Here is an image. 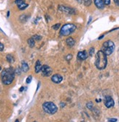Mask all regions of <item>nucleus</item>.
Returning <instances> with one entry per match:
<instances>
[{
	"instance_id": "dca6fc26",
	"label": "nucleus",
	"mask_w": 119,
	"mask_h": 122,
	"mask_svg": "<svg viewBox=\"0 0 119 122\" xmlns=\"http://www.w3.org/2000/svg\"><path fill=\"white\" fill-rule=\"evenodd\" d=\"M27 42H28V44H29V47H31V48H33L35 46V40L32 37L29 38Z\"/></svg>"
},
{
	"instance_id": "1a4fd4ad",
	"label": "nucleus",
	"mask_w": 119,
	"mask_h": 122,
	"mask_svg": "<svg viewBox=\"0 0 119 122\" xmlns=\"http://www.w3.org/2000/svg\"><path fill=\"white\" fill-rule=\"evenodd\" d=\"M63 77L59 74H55L51 77V81L55 83H59L62 81Z\"/></svg>"
},
{
	"instance_id": "4468645a",
	"label": "nucleus",
	"mask_w": 119,
	"mask_h": 122,
	"mask_svg": "<svg viewBox=\"0 0 119 122\" xmlns=\"http://www.w3.org/2000/svg\"><path fill=\"white\" fill-rule=\"evenodd\" d=\"M66 42H67V46H69V47H72V46H74V43H75V41L73 40V38H72V37H69V38H67V40H66Z\"/></svg>"
},
{
	"instance_id": "9d476101",
	"label": "nucleus",
	"mask_w": 119,
	"mask_h": 122,
	"mask_svg": "<svg viewBox=\"0 0 119 122\" xmlns=\"http://www.w3.org/2000/svg\"><path fill=\"white\" fill-rule=\"evenodd\" d=\"M78 59H80V60H85L88 58V53L85 51H80L78 53Z\"/></svg>"
},
{
	"instance_id": "a878e982",
	"label": "nucleus",
	"mask_w": 119,
	"mask_h": 122,
	"mask_svg": "<svg viewBox=\"0 0 119 122\" xmlns=\"http://www.w3.org/2000/svg\"><path fill=\"white\" fill-rule=\"evenodd\" d=\"M104 5H110V0H104Z\"/></svg>"
},
{
	"instance_id": "72a5a7b5",
	"label": "nucleus",
	"mask_w": 119,
	"mask_h": 122,
	"mask_svg": "<svg viewBox=\"0 0 119 122\" xmlns=\"http://www.w3.org/2000/svg\"><path fill=\"white\" fill-rule=\"evenodd\" d=\"M34 122H36V121H34Z\"/></svg>"
},
{
	"instance_id": "393cba45",
	"label": "nucleus",
	"mask_w": 119,
	"mask_h": 122,
	"mask_svg": "<svg viewBox=\"0 0 119 122\" xmlns=\"http://www.w3.org/2000/svg\"><path fill=\"white\" fill-rule=\"evenodd\" d=\"M4 48H5L4 45H3L2 42H0V51H2L4 50Z\"/></svg>"
},
{
	"instance_id": "c85d7f7f",
	"label": "nucleus",
	"mask_w": 119,
	"mask_h": 122,
	"mask_svg": "<svg viewBox=\"0 0 119 122\" xmlns=\"http://www.w3.org/2000/svg\"><path fill=\"white\" fill-rule=\"evenodd\" d=\"M114 2H115V3L116 5L119 6V0H114Z\"/></svg>"
},
{
	"instance_id": "cd10ccee",
	"label": "nucleus",
	"mask_w": 119,
	"mask_h": 122,
	"mask_svg": "<svg viewBox=\"0 0 119 122\" xmlns=\"http://www.w3.org/2000/svg\"><path fill=\"white\" fill-rule=\"evenodd\" d=\"M15 73H17L18 75H20V69H19V68H17V69L15 70Z\"/></svg>"
},
{
	"instance_id": "a211bd4d",
	"label": "nucleus",
	"mask_w": 119,
	"mask_h": 122,
	"mask_svg": "<svg viewBox=\"0 0 119 122\" xmlns=\"http://www.w3.org/2000/svg\"><path fill=\"white\" fill-rule=\"evenodd\" d=\"M83 2L85 6H89V5H91L92 1L91 0H83Z\"/></svg>"
},
{
	"instance_id": "f03ea898",
	"label": "nucleus",
	"mask_w": 119,
	"mask_h": 122,
	"mask_svg": "<svg viewBox=\"0 0 119 122\" xmlns=\"http://www.w3.org/2000/svg\"><path fill=\"white\" fill-rule=\"evenodd\" d=\"M107 64V56L102 51H99L97 52L95 60V65L97 69L104 70Z\"/></svg>"
},
{
	"instance_id": "bb28decb",
	"label": "nucleus",
	"mask_w": 119,
	"mask_h": 122,
	"mask_svg": "<svg viewBox=\"0 0 119 122\" xmlns=\"http://www.w3.org/2000/svg\"><path fill=\"white\" fill-rule=\"evenodd\" d=\"M108 121L109 122H116L117 119L116 118H109L108 119Z\"/></svg>"
},
{
	"instance_id": "7ed1b4c3",
	"label": "nucleus",
	"mask_w": 119,
	"mask_h": 122,
	"mask_svg": "<svg viewBox=\"0 0 119 122\" xmlns=\"http://www.w3.org/2000/svg\"><path fill=\"white\" fill-rule=\"evenodd\" d=\"M115 50V44L111 40H107L103 43L102 51L104 53L106 56H109L112 54Z\"/></svg>"
},
{
	"instance_id": "39448f33",
	"label": "nucleus",
	"mask_w": 119,
	"mask_h": 122,
	"mask_svg": "<svg viewBox=\"0 0 119 122\" xmlns=\"http://www.w3.org/2000/svg\"><path fill=\"white\" fill-rule=\"evenodd\" d=\"M76 29V26L75 25L72 24H67L64 25L60 31V34L62 36H68L71 35L72 32L74 31V30Z\"/></svg>"
},
{
	"instance_id": "4be33fe9",
	"label": "nucleus",
	"mask_w": 119,
	"mask_h": 122,
	"mask_svg": "<svg viewBox=\"0 0 119 122\" xmlns=\"http://www.w3.org/2000/svg\"><path fill=\"white\" fill-rule=\"evenodd\" d=\"M31 76H29L28 77H27V79H26V83H31Z\"/></svg>"
},
{
	"instance_id": "2eb2a0df",
	"label": "nucleus",
	"mask_w": 119,
	"mask_h": 122,
	"mask_svg": "<svg viewBox=\"0 0 119 122\" xmlns=\"http://www.w3.org/2000/svg\"><path fill=\"white\" fill-rule=\"evenodd\" d=\"M17 5H18V7L19 8V10H24L28 7V5L26 3H25L24 2H21V3H20V4Z\"/></svg>"
},
{
	"instance_id": "5701e85b",
	"label": "nucleus",
	"mask_w": 119,
	"mask_h": 122,
	"mask_svg": "<svg viewBox=\"0 0 119 122\" xmlns=\"http://www.w3.org/2000/svg\"><path fill=\"white\" fill-rule=\"evenodd\" d=\"M94 53V48H91L90 49V52H89L90 56H93Z\"/></svg>"
},
{
	"instance_id": "c756f323",
	"label": "nucleus",
	"mask_w": 119,
	"mask_h": 122,
	"mask_svg": "<svg viewBox=\"0 0 119 122\" xmlns=\"http://www.w3.org/2000/svg\"><path fill=\"white\" fill-rule=\"evenodd\" d=\"M24 87H21L20 88V92H23V90H24Z\"/></svg>"
},
{
	"instance_id": "f8f14e48",
	"label": "nucleus",
	"mask_w": 119,
	"mask_h": 122,
	"mask_svg": "<svg viewBox=\"0 0 119 122\" xmlns=\"http://www.w3.org/2000/svg\"><path fill=\"white\" fill-rule=\"evenodd\" d=\"M42 65H41V63H40V61L38 60V61H37V62H36V64H35V72L36 73H39L40 71H41V70H42Z\"/></svg>"
},
{
	"instance_id": "f257e3e1",
	"label": "nucleus",
	"mask_w": 119,
	"mask_h": 122,
	"mask_svg": "<svg viewBox=\"0 0 119 122\" xmlns=\"http://www.w3.org/2000/svg\"><path fill=\"white\" fill-rule=\"evenodd\" d=\"M15 77V71L12 67H9L3 70L2 72L1 77L2 83L5 85H10V83H12V82L14 80Z\"/></svg>"
},
{
	"instance_id": "f3484780",
	"label": "nucleus",
	"mask_w": 119,
	"mask_h": 122,
	"mask_svg": "<svg viewBox=\"0 0 119 122\" xmlns=\"http://www.w3.org/2000/svg\"><path fill=\"white\" fill-rule=\"evenodd\" d=\"M6 59H7V61L8 62H10V63H13L14 61H15L13 56H11V55H7V57H6Z\"/></svg>"
},
{
	"instance_id": "6ab92c4d",
	"label": "nucleus",
	"mask_w": 119,
	"mask_h": 122,
	"mask_svg": "<svg viewBox=\"0 0 119 122\" xmlns=\"http://www.w3.org/2000/svg\"><path fill=\"white\" fill-rule=\"evenodd\" d=\"M32 38H33L35 40H37V41H39V40H41V37L40 36H39V35H34L33 37H32Z\"/></svg>"
},
{
	"instance_id": "2f4dec72",
	"label": "nucleus",
	"mask_w": 119,
	"mask_h": 122,
	"mask_svg": "<svg viewBox=\"0 0 119 122\" xmlns=\"http://www.w3.org/2000/svg\"><path fill=\"white\" fill-rule=\"evenodd\" d=\"M15 122H20V121H19V120H18V119H17V120H15Z\"/></svg>"
},
{
	"instance_id": "20e7f679",
	"label": "nucleus",
	"mask_w": 119,
	"mask_h": 122,
	"mask_svg": "<svg viewBox=\"0 0 119 122\" xmlns=\"http://www.w3.org/2000/svg\"><path fill=\"white\" fill-rule=\"evenodd\" d=\"M42 108L44 110V111L46 112L48 114L53 115L56 113L58 110V108L56 105L52 102H46L42 105Z\"/></svg>"
},
{
	"instance_id": "b1692460",
	"label": "nucleus",
	"mask_w": 119,
	"mask_h": 122,
	"mask_svg": "<svg viewBox=\"0 0 119 122\" xmlns=\"http://www.w3.org/2000/svg\"><path fill=\"white\" fill-rule=\"evenodd\" d=\"M72 58V56L71 54H69V55H67V56H66V59H67V61H69Z\"/></svg>"
},
{
	"instance_id": "9b49d317",
	"label": "nucleus",
	"mask_w": 119,
	"mask_h": 122,
	"mask_svg": "<svg viewBox=\"0 0 119 122\" xmlns=\"http://www.w3.org/2000/svg\"><path fill=\"white\" fill-rule=\"evenodd\" d=\"M94 4L96 7L99 9H103L104 7V3L103 0H94Z\"/></svg>"
},
{
	"instance_id": "7c9ffc66",
	"label": "nucleus",
	"mask_w": 119,
	"mask_h": 122,
	"mask_svg": "<svg viewBox=\"0 0 119 122\" xmlns=\"http://www.w3.org/2000/svg\"><path fill=\"white\" fill-rule=\"evenodd\" d=\"M77 1H78V2L79 3H81V2H82L81 0H77Z\"/></svg>"
},
{
	"instance_id": "423d86ee",
	"label": "nucleus",
	"mask_w": 119,
	"mask_h": 122,
	"mask_svg": "<svg viewBox=\"0 0 119 122\" xmlns=\"http://www.w3.org/2000/svg\"><path fill=\"white\" fill-rule=\"evenodd\" d=\"M42 72V75L43 76H50L52 73V69L48 65H44L42 66V70H41Z\"/></svg>"
},
{
	"instance_id": "412c9836",
	"label": "nucleus",
	"mask_w": 119,
	"mask_h": 122,
	"mask_svg": "<svg viewBox=\"0 0 119 122\" xmlns=\"http://www.w3.org/2000/svg\"><path fill=\"white\" fill-rule=\"evenodd\" d=\"M59 27H60V24H56V25L53 26V29H55V30H57Z\"/></svg>"
},
{
	"instance_id": "0eeeda50",
	"label": "nucleus",
	"mask_w": 119,
	"mask_h": 122,
	"mask_svg": "<svg viewBox=\"0 0 119 122\" xmlns=\"http://www.w3.org/2000/svg\"><path fill=\"white\" fill-rule=\"evenodd\" d=\"M114 100L113 99V98L111 97H109V96H107L105 97V99H104V105L105 106L107 107V108H110L114 106Z\"/></svg>"
},
{
	"instance_id": "ddd939ff",
	"label": "nucleus",
	"mask_w": 119,
	"mask_h": 122,
	"mask_svg": "<svg viewBox=\"0 0 119 122\" xmlns=\"http://www.w3.org/2000/svg\"><path fill=\"white\" fill-rule=\"evenodd\" d=\"M29 65L26 62H25L24 61H22V65H21V70H22L23 72H26L29 70Z\"/></svg>"
},
{
	"instance_id": "473e14b6",
	"label": "nucleus",
	"mask_w": 119,
	"mask_h": 122,
	"mask_svg": "<svg viewBox=\"0 0 119 122\" xmlns=\"http://www.w3.org/2000/svg\"><path fill=\"white\" fill-rule=\"evenodd\" d=\"M1 69H2V68H1V66H0V70H1Z\"/></svg>"
},
{
	"instance_id": "6e6552de",
	"label": "nucleus",
	"mask_w": 119,
	"mask_h": 122,
	"mask_svg": "<svg viewBox=\"0 0 119 122\" xmlns=\"http://www.w3.org/2000/svg\"><path fill=\"white\" fill-rule=\"evenodd\" d=\"M59 9L60 11H61V12L67 13V14H73V13H74V10L72 8L67 7L63 6V5H60L59 7Z\"/></svg>"
},
{
	"instance_id": "aec40b11",
	"label": "nucleus",
	"mask_w": 119,
	"mask_h": 122,
	"mask_svg": "<svg viewBox=\"0 0 119 122\" xmlns=\"http://www.w3.org/2000/svg\"><path fill=\"white\" fill-rule=\"evenodd\" d=\"M87 107H88V108H89V110H92V109H93V107H94V105H93L92 102H89V103L87 104Z\"/></svg>"
}]
</instances>
